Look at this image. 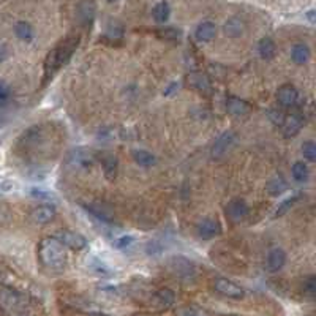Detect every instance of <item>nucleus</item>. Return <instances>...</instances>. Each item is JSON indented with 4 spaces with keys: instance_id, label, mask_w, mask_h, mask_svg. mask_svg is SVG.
<instances>
[{
    "instance_id": "f257e3e1",
    "label": "nucleus",
    "mask_w": 316,
    "mask_h": 316,
    "mask_svg": "<svg viewBox=\"0 0 316 316\" xmlns=\"http://www.w3.org/2000/svg\"><path fill=\"white\" fill-rule=\"evenodd\" d=\"M78 45H79V35H71V36H67L63 41H60L52 51H49V54L45 59V68H43L45 82L49 81L59 71V68L65 65V63L71 59Z\"/></svg>"
},
{
    "instance_id": "f03ea898",
    "label": "nucleus",
    "mask_w": 316,
    "mask_h": 316,
    "mask_svg": "<svg viewBox=\"0 0 316 316\" xmlns=\"http://www.w3.org/2000/svg\"><path fill=\"white\" fill-rule=\"evenodd\" d=\"M38 259L41 266L51 272H62L67 267V261H68L65 247L54 236L41 239L38 245Z\"/></svg>"
},
{
    "instance_id": "7ed1b4c3",
    "label": "nucleus",
    "mask_w": 316,
    "mask_h": 316,
    "mask_svg": "<svg viewBox=\"0 0 316 316\" xmlns=\"http://www.w3.org/2000/svg\"><path fill=\"white\" fill-rule=\"evenodd\" d=\"M168 266H170V269H171V272L174 273V275L177 278L183 280V282L193 280L195 275H196L195 264L185 256H173L170 259V263H168Z\"/></svg>"
},
{
    "instance_id": "20e7f679",
    "label": "nucleus",
    "mask_w": 316,
    "mask_h": 316,
    "mask_svg": "<svg viewBox=\"0 0 316 316\" xmlns=\"http://www.w3.org/2000/svg\"><path fill=\"white\" fill-rule=\"evenodd\" d=\"M95 157L90 151L82 149V147H78V149H73L68 154L67 158V164L71 170H89V168L94 164Z\"/></svg>"
},
{
    "instance_id": "39448f33",
    "label": "nucleus",
    "mask_w": 316,
    "mask_h": 316,
    "mask_svg": "<svg viewBox=\"0 0 316 316\" xmlns=\"http://www.w3.org/2000/svg\"><path fill=\"white\" fill-rule=\"evenodd\" d=\"M214 289L221 294L225 298L229 299H242L245 296V289L242 286H239L237 283H234L233 280L225 278V277H218L214 280Z\"/></svg>"
},
{
    "instance_id": "423d86ee",
    "label": "nucleus",
    "mask_w": 316,
    "mask_h": 316,
    "mask_svg": "<svg viewBox=\"0 0 316 316\" xmlns=\"http://www.w3.org/2000/svg\"><path fill=\"white\" fill-rule=\"evenodd\" d=\"M55 239H59V242L65 247V248H71L75 251H81L84 248H87V239L84 237L81 233H76V231H60V233L55 236Z\"/></svg>"
},
{
    "instance_id": "0eeeda50",
    "label": "nucleus",
    "mask_w": 316,
    "mask_h": 316,
    "mask_svg": "<svg viewBox=\"0 0 316 316\" xmlns=\"http://www.w3.org/2000/svg\"><path fill=\"white\" fill-rule=\"evenodd\" d=\"M248 212L250 209L247 206V202L240 198H236V199H231L225 209V214L226 217L233 221V223H240L242 220H245L248 217Z\"/></svg>"
},
{
    "instance_id": "6e6552de",
    "label": "nucleus",
    "mask_w": 316,
    "mask_h": 316,
    "mask_svg": "<svg viewBox=\"0 0 316 316\" xmlns=\"http://www.w3.org/2000/svg\"><path fill=\"white\" fill-rule=\"evenodd\" d=\"M196 233H198V236H199L201 239H204V240L214 239V237H217V236L221 233V225H220L218 220L207 217V218H202V220L198 221V225H196Z\"/></svg>"
},
{
    "instance_id": "1a4fd4ad",
    "label": "nucleus",
    "mask_w": 316,
    "mask_h": 316,
    "mask_svg": "<svg viewBox=\"0 0 316 316\" xmlns=\"http://www.w3.org/2000/svg\"><path fill=\"white\" fill-rule=\"evenodd\" d=\"M234 145H236V135L233 132H225L215 139V142L212 145V155L215 158H220V157L226 155Z\"/></svg>"
},
{
    "instance_id": "9d476101",
    "label": "nucleus",
    "mask_w": 316,
    "mask_h": 316,
    "mask_svg": "<svg viewBox=\"0 0 316 316\" xmlns=\"http://www.w3.org/2000/svg\"><path fill=\"white\" fill-rule=\"evenodd\" d=\"M55 215H57L55 206H52V204H41V206H36L30 212V220L35 225H48V223H51L55 218Z\"/></svg>"
},
{
    "instance_id": "9b49d317",
    "label": "nucleus",
    "mask_w": 316,
    "mask_h": 316,
    "mask_svg": "<svg viewBox=\"0 0 316 316\" xmlns=\"http://www.w3.org/2000/svg\"><path fill=\"white\" fill-rule=\"evenodd\" d=\"M299 100V92L298 89L291 86V84H283L277 90V101L283 108H292Z\"/></svg>"
},
{
    "instance_id": "f8f14e48",
    "label": "nucleus",
    "mask_w": 316,
    "mask_h": 316,
    "mask_svg": "<svg viewBox=\"0 0 316 316\" xmlns=\"http://www.w3.org/2000/svg\"><path fill=\"white\" fill-rule=\"evenodd\" d=\"M305 123V117L301 114V113H294V114H289L283 119V133L286 138H292V136H296L301 128L304 126Z\"/></svg>"
},
{
    "instance_id": "ddd939ff",
    "label": "nucleus",
    "mask_w": 316,
    "mask_h": 316,
    "mask_svg": "<svg viewBox=\"0 0 316 316\" xmlns=\"http://www.w3.org/2000/svg\"><path fill=\"white\" fill-rule=\"evenodd\" d=\"M0 301H2V304L8 308H21L26 305V298L11 288L0 289Z\"/></svg>"
},
{
    "instance_id": "4468645a",
    "label": "nucleus",
    "mask_w": 316,
    "mask_h": 316,
    "mask_svg": "<svg viewBox=\"0 0 316 316\" xmlns=\"http://www.w3.org/2000/svg\"><path fill=\"white\" fill-rule=\"evenodd\" d=\"M266 264H267V270L269 272H278V270H282L285 267V264H286V251L283 248H280V247L272 248L267 253Z\"/></svg>"
},
{
    "instance_id": "2eb2a0df",
    "label": "nucleus",
    "mask_w": 316,
    "mask_h": 316,
    "mask_svg": "<svg viewBox=\"0 0 316 316\" xmlns=\"http://www.w3.org/2000/svg\"><path fill=\"white\" fill-rule=\"evenodd\" d=\"M215 35H217V26L212 21H202L195 30V36L201 43H209V41H212L215 38Z\"/></svg>"
},
{
    "instance_id": "dca6fc26",
    "label": "nucleus",
    "mask_w": 316,
    "mask_h": 316,
    "mask_svg": "<svg viewBox=\"0 0 316 316\" xmlns=\"http://www.w3.org/2000/svg\"><path fill=\"white\" fill-rule=\"evenodd\" d=\"M226 109L229 114L233 116H237V117H242V116H247L250 111H251V106L242 98H237V97H229L226 100Z\"/></svg>"
},
{
    "instance_id": "f3484780",
    "label": "nucleus",
    "mask_w": 316,
    "mask_h": 316,
    "mask_svg": "<svg viewBox=\"0 0 316 316\" xmlns=\"http://www.w3.org/2000/svg\"><path fill=\"white\" fill-rule=\"evenodd\" d=\"M223 32L229 38H239V36H242L244 32H245L244 21L239 19V17H229L225 23V26H223Z\"/></svg>"
},
{
    "instance_id": "a211bd4d",
    "label": "nucleus",
    "mask_w": 316,
    "mask_h": 316,
    "mask_svg": "<svg viewBox=\"0 0 316 316\" xmlns=\"http://www.w3.org/2000/svg\"><path fill=\"white\" fill-rule=\"evenodd\" d=\"M310 55H311V51L308 45L305 43H296L291 48V60L296 63V65H305L310 60Z\"/></svg>"
},
{
    "instance_id": "6ab92c4d",
    "label": "nucleus",
    "mask_w": 316,
    "mask_h": 316,
    "mask_svg": "<svg viewBox=\"0 0 316 316\" xmlns=\"http://www.w3.org/2000/svg\"><path fill=\"white\" fill-rule=\"evenodd\" d=\"M84 209H86L92 217H95L97 220H100V221L104 223V225H109V223L114 220L113 215H111V212H109V210L104 207V206H100V204H86V206H84Z\"/></svg>"
},
{
    "instance_id": "aec40b11",
    "label": "nucleus",
    "mask_w": 316,
    "mask_h": 316,
    "mask_svg": "<svg viewBox=\"0 0 316 316\" xmlns=\"http://www.w3.org/2000/svg\"><path fill=\"white\" fill-rule=\"evenodd\" d=\"M154 301L155 304L160 307V308H170L174 305L176 302V294L173 289L170 288H161L155 292V296H154Z\"/></svg>"
},
{
    "instance_id": "412c9836",
    "label": "nucleus",
    "mask_w": 316,
    "mask_h": 316,
    "mask_svg": "<svg viewBox=\"0 0 316 316\" xmlns=\"http://www.w3.org/2000/svg\"><path fill=\"white\" fill-rule=\"evenodd\" d=\"M87 267L90 269V272H94L95 275H98V277H101V278H109V277L114 275L113 269H111L106 263H104V261H101V259H98V258H90V259L87 261Z\"/></svg>"
},
{
    "instance_id": "4be33fe9",
    "label": "nucleus",
    "mask_w": 316,
    "mask_h": 316,
    "mask_svg": "<svg viewBox=\"0 0 316 316\" xmlns=\"http://www.w3.org/2000/svg\"><path fill=\"white\" fill-rule=\"evenodd\" d=\"M188 86L198 92H210V81L202 73H190L188 75Z\"/></svg>"
},
{
    "instance_id": "5701e85b",
    "label": "nucleus",
    "mask_w": 316,
    "mask_h": 316,
    "mask_svg": "<svg viewBox=\"0 0 316 316\" xmlns=\"http://www.w3.org/2000/svg\"><path fill=\"white\" fill-rule=\"evenodd\" d=\"M258 52H259L261 59H264V60H272L273 57H275V54H277V45H275V41H273L272 38H269V36L261 38L259 43H258Z\"/></svg>"
},
{
    "instance_id": "b1692460",
    "label": "nucleus",
    "mask_w": 316,
    "mask_h": 316,
    "mask_svg": "<svg viewBox=\"0 0 316 316\" xmlns=\"http://www.w3.org/2000/svg\"><path fill=\"white\" fill-rule=\"evenodd\" d=\"M14 33L21 41H24V43H30L35 36L33 27L29 23H26V21H19V23L14 24Z\"/></svg>"
},
{
    "instance_id": "393cba45",
    "label": "nucleus",
    "mask_w": 316,
    "mask_h": 316,
    "mask_svg": "<svg viewBox=\"0 0 316 316\" xmlns=\"http://www.w3.org/2000/svg\"><path fill=\"white\" fill-rule=\"evenodd\" d=\"M119 171V161L113 155H106L103 158V174L108 180H114Z\"/></svg>"
},
{
    "instance_id": "a878e982",
    "label": "nucleus",
    "mask_w": 316,
    "mask_h": 316,
    "mask_svg": "<svg viewBox=\"0 0 316 316\" xmlns=\"http://www.w3.org/2000/svg\"><path fill=\"white\" fill-rule=\"evenodd\" d=\"M133 160L142 166V168H151L154 164H157V157L149 152V151H144V149H136L133 151Z\"/></svg>"
},
{
    "instance_id": "bb28decb",
    "label": "nucleus",
    "mask_w": 316,
    "mask_h": 316,
    "mask_svg": "<svg viewBox=\"0 0 316 316\" xmlns=\"http://www.w3.org/2000/svg\"><path fill=\"white\" fill-rule=\"evenodd\" d=\"M152 16H154V19L157 21L158 24H164L168 19H170V16H171V7H170V4L166 2V0H161V2H158L155 7H154V10H152Z\"/></svg>"
},
{
    "instance_id": "cd10ccee",
    "label": "nucleus",
    "mask_w": 316,
    "mask_h": 316,
    "mask_svg": "<svg viewBox=\"0 0 316 316\" xmlns=\"http://www.w3.org/2000/svg\"><path fill=\"white\" fill-rule=\"evenodd\" d=\"M291 176L292 179L296 180V182H308V177H310V171H308V168L304 161H296L292 164L291 168Z\"/></svg>"
},
{
    "instance_id": "c85d7f7f",
    "label": "nucleus",
    "mask_w": 316,
    "mask_h": 316,
    "mask_svg": "<svg viewBox=\"0 0 316 316\" xmlns=\"http://www.w3.org/2000/svg\"><path fill=\"white\" fill-rule=\"evenodd\" d=\"M155 35L163 41H176L182 36V30L176 27H161L155 32Z\"/></svg>"
},
{
    "instance_id": "c756f323",
    "label": "nucleus",
    "mask_w": 316,
    "mask_h": 316,
    "mask_svg": "<svg viewBox=\"0 0 316 316\" xmlns=\"http://www.w3.org/2000/svg\"><path fill=\"white\" fill-rule=\"evenodd\" d=\"M286 190H288V183H286V180H283V177H275L267 183V192L272 196H278V195L285 193Z\"/></svg>"
},
{
    "instance_id": "7c9ffc66",
    "label": "nucleus",
    "mask_w": 316,
    "mask_h": 316,
    "mask_svg": "<svg viewBox=\"0 0 316 316\" xmlns=\"http://www.w3.org/2000/svg\"><path fill=\"white\" fill-rule=\"evenodd\" d=\"M302 198V195L301 193H294L292 196H289V198H286L280 206H278V209H277V212H275V217H282V215H285L288 210H291V207L296 204L299 199Z\"/></svg>"
},
{
    "instance_id": "2f4dec72",
    "label": "nucleus",
    "mask_w": 316,
    "mask_h": 316,
    "mask_svg": "<svg viewBox=\"0 0 316 316\" xmlns=\"http://www.w3.org/2000/svg\"><path fill=\"white\" fill-rule=\"evenodd\" d=\"M133 244H135V237L128 236V234L119 236L113 240V247L117 248V250H126V248H130Z\"/></svg>"
},
{
    "instance_id": "473e14b6",
    "label": "nucleus",
    "mask_w": 316,
    "mask_h": 316,
    "mask_svg": "<svg viewBox=\"0 0 316 316\" xmlns=\"http://www.w3.org/2000/svg\"><path fill=\"white\" fill-rule=\"evenodd\" d=\"M94 5L89 2H86V4H82L81 7H79V19L82 21L84 24H87V23H90L92 21V17H94Z\"/></svg>"
},
{
    "instance_id": "72a5a7b5",
    "label": "nucleus",
    "mask_w": 316,
    "mask_h": 316,
    "mask_svg": "<svg viewBox=\"0 0 316 316\" xmlns=\"http://www.w3.org/2000/svg\"><path fill=\"white\" fill-rule=\"evenodd\" d=\"M302 155L308 161H314L316 160V144L313 141H305L302 144Z\"/></svg>"
},
{
    "instance_id": "f704fd0d",
    "label": "nucleus",
    "mask_w": 316,
    "mask_h": 316,
    "mask_svg": "<svg viewBox=\"0 0 316 316\" xmlns=\"http://www.w3.org/2000/svg\"><path fill=\"white\" fill-rule=\"evenodd\" d=\"M163 251H164V245L160 244L158 240H151V242H147V245H145V253L149 256H158V255H161Z\"/></svg>"
},
{
    "instance_id": "c9c22d12",
    "label": "nucleus",
    "mask_w": 316,
    "mask_h": 316,
    "mask_svg": "<svg viewBox=\"0 0 316 316\" xmlns=\"http://www.w3.org/2000/svg\"><path fill=\"white\" fill-rule=\"evenodd\" d=\"M304 294L308 298H313L316 294V277L310 275L305 282H304Z\"/></svg>"
},
{
    "instance_id": "e433bc0d",
    "label": "nucleus",
    "mask_w": 316,
    "mask_h": 316,
    "mask_svg": "<svg viewBox=\"0 0 316 316\" xmlns=\"http://www.w3.org/2000/svg\"><path fill=\"white\" fill-rule=\"evenodd\" d=\"M177 316H206V313L202 310L196 308V307L187 305V307H180L177 310Z\"/></svg>"
},
{
    "instance_id": "4c0bfd02",
    "label": "nucleus",
    "mask_w": 316,
    "mask_h": 316,
    "mask_svg": "<svg viewBox=\"0 0 316 316\" xmlns=\"http://www.w3.org/2000/svg\"><path fill=\"white\" fill-rule=\"evenodd\" d=\"M30 196L36 198V199H52L54 195L51 192H46V190H40V188H32L30 190Z\"/></svg>"
},
{
    "instance_id": "58836bf2",
    "label": "nucleus",
    "mask_w": 316,
    "mask_h": 316,
    "mask_svg": "<svg viewBox=\"0 0 316 316\" xmlns=\"http://www.w3.org/2000/svg\"><path fill=\"white\" fill-rule=\"evenodd\" d=\"M11 98V89L5 82L0 81V104H5Z\"/></svg>"
},
{
    "instance_id": "ea45409f",
    "label": "nucleus",
    "mask_w": 316,
    "mask_h": 316,
    "mask_svg": "<svg viewBox=\"0 0 316 316\" xmlns=\"http://www.w3.org/2000/svg\"><path fill=\"white\" fill-rule=\"evenodd\" d=\"M11 221V214L10 210L5 206H0V228L8 226V223Z\"/></svg>"
},
{
    "instance_id": "a19ab883",
    "label": "nucleus",
    "mask_w": 316,
    "mask_h": 316,
    "mask_svg": "<svg viewBox=\"0 0 316 316\" xmlns=\"http://www.w3.org/2000/svg\"><path fill=\"white\" fill-rule=\"evenodd\" d=\"M11 188H13V183H11V182L4 180V179H0V195H2V193H7V192H10Z\"/></svg>"
},
{
    "instance_id": "79ce46f5",
    "label": "nucleus",
    "mask_w": 316,
    "mask_h": 316,
    "mask_svg": "<svg viewBox=\"0 0 316 316\" xmlns=\"http://www.w3.org/2000/svg\"><path fill=\"white\" fill-rule=\"evenodd\" d=\"M10 55V51H8V46L4 45V43H0V63L5 62Z\"/></svg>"
},
{
    "instance_id": "37998d69",
    "label": "nucleus",
    "mask_w": 316,
    "mask_h": 316,
    "mask_svg": "<svg viewBox=\"0 0 316 316\" xmlns=\"http://www.w3.org/2000/svg\"><path fill=\"white\" fill-rule=\"evenodd\" d=\"M174 89H179V82H173L171 86H170V87H168V89L164 90V95H171Z\"/></svg>"
},
{
    "instance_id": "c03bdc74",
    "label": "nucleus",
    "mask_w": 316,
    "mask_h": 316,
    "mask_svg": "<svg viewBox=\"0 0 316 316\" xmlns=\"http://www.w3.org/2000/svg\"><path fill=\"white\" fill-rule=\"evenodd\" d=\"M307 19L310 21V23H311V24L314 23V10H310V11L307 13Z\"/></svg>"
},
{
    "instance_id": "a18cd8bd",
    "label": "nucleus",
    "mask_w": 316,
    "mask_h": 316,
    "mask_svg": "<svg viewBox=\"0 0 316 316\" xmlns=\"http://www.w3.org/2000/svg\"><path fill=\"white\" fill-rule=\"evenodd\" d=\"M106 2H109V4H114V2H117V0H106Z\"/></svg>"
},
{
    "instance_id": "49530a36",
    "label": "nucleus",
    "mask_w": 316,
    "mask_h": 316,
    "mask_svg": "<svg viewBox=\"0 0 316 316\" xmlns=\"http://www.w3.org/2000/svg\"><path fill=\"white\" fill-rule=\"evenodd\" d=\"M0 278H2V272H0Z\"/></svg>"
},
{
    "instance_id": "de8ad7c7",
    "label": "nucleus",
    "mask_w": 316,
    "mask_h": 316,
    "mask_svg": "<svg viewBox=\"0 0 316 316\" xmlns=\"http://www.w3.org/2000/svg\"><path fill=\"white\" fill-rule=\"evenodd\" d=\"M21 316H26V314H21Z\"/></svg>"
}]
</instances>
